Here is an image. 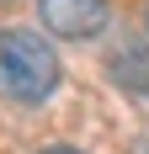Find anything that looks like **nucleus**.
Returning <instances> with one entry per match:
<instances>
[{
	"label": "nucleus",
	"instance_id": "f257e3e1",
	"mask_svg": "<svg viewBox=\"0 0 149 154\" xmlns=\"http://www.w3.org/2000/svg\"><path fill=\"white\" fill-rule=\"evenodd\" d=\"M59 91V53L27 27L0 32V96L16 106H43Z\"/></svg>",
	"mask_w": 149,
	"mask_h": 154
},
{
	"label": "nucleus",
	"instance_id": "f03ea898",
	"mask_svg": "<svg viewBox=\"0 0 149 154\" xmlns=\"http://www.w3.org/2000/svg\"><path fill=\"white\" fill-rule=\"evenodd\" d=\"M37 16L53 37H69V43H85L106 27L112 5L106 0H37Z\"/></svg>",
	"mask_w": 149,
	"mask_h": 154
},
{
	"label": "nucleus",
	"instance_id": "7ed1b4c3",
	"mask_svg": "<svg viewBox=\"0 0 149 154\" xmlns=\"http://www.w3.org/2000/svg\"><path fill=\"white\" fill-rule=\"evenodd\" d=\"M106 75L117 80L122 91H133V96H149V43L144 37H128V43L106 59Z\"/></svg>",
	"mask_w": 149,
	"mask_h": 154
},
{
	"label": "nucleus",
	"instance_id": "20e7f679",
	"mask_svg": "<svg viewBox=\"0 0 149 154\" xmlns=\"http://www.w3.org/2000/svg\"><path fill=\"white\" fill-rule=\"evenodd\" d=\"M43 154H80V149H69V143H53V149H43Z\"/></svg>",
	"mask_w": 149,
	"mask_h": 154
}]
</instances>
